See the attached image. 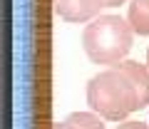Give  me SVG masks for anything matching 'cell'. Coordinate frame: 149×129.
Returning a JSON list of instances; mask_svg holds the SVG:
<instances>
[{"label":"cell","instance_id":"7","mask_svg":"<svg viewBox=\"0 0 149 129\" xmlns=\"http://www.w3.org/2000/svg\"><path fill=\"white\" fill-rule=\"evenodd\" d=\"M117 129H149L144 122H122Z\"/></svg>","mask_w":149,"mask_h":129},{"label":"cell","instance_id":"9","mask_svg":"<svg viewBox=\"0 0 149 129\" xmlns=\"http://www.w3.org/2000/svg\"><path fill=\"white\" fill-rule=\"evenodd\" d=\"M124 0H104V8H117V5H122Z\"/></svg>","mask_w":149,"mask_h":129},{"label":"cell","instance_id":"4","mask_svg":"<svg viewBox=\"0 0 149 129\" xmlns=\"http://www.w3.org/2000/svg\"><path fill=\"white\" fill-rule=\"evenodd\" d=\"M114 67L129 77L134 92H137V109H144L149 104V67L134 62V60H122V62L114 64Z\"/></svg>","mask_w":149,"mask_h":129},{"label":"cell","instance_id":"2","mask_svg":"<svg viewBox=\"0 0 149 129\" xmlns=\"http://www.w3.org/2000/svg\"><path fill=\"white\" fill-rule=\"evenodd\" d=\"M87 104L102 119L119 122L137 109V92L124 72L112 67L87 82Z\"/></svg>","mask_w":149,"mask_h":129},{"label":"cell","instance_id":"8","mask_svg":"<svg viewBox=\"0 0 149 129\" xmlns=\"http://www.w3.org/2000/svg\"><path fill=\"white\" fill-rule=\"evenodd\" d=\"M52 129H77V127H74V124H70L67 119H65V122H55Z\"/></svg>","mask_w":149,"mask_h":129},{"label":"cell","instance_id":"5","mask_svg":"<svg viewBox=\"0 0 149 129\" xmlns=\"http://www.w3.org/2000/svg\"><path fill=\"white\" fill-rule=\"evenodd\" d=\"M127 22L132 32L137 35H149V3L147 0H132L127 10Z\"/></svg>","mask_w":149,"mask_h":129},{"label":"cell","instance_id":"11","mask_svg":"<svg viewBox=\"0 0 149 129\" xmlns=\"http://www.w3.org/2000/svg\"><path fill=\"white\" fill-rule=\"evenodd\" d=\"M147 3H149V0H147Z\"/></svg>","mask_w":149,"mask_h":129},{"label":"cell","instance_id":"3","mask_svg":"<svg viewBox=\"0 0 149 129\" xmlns=\"http://www.w3.org/2000/svg\"><path fill=\"white\" fill-rule=\"evenodd\" d=\"M104 8V0H55V12L67 22H87Z\"/></svg>","mask_w":149,"mask_h":129},{"label":"cell","instance_id":"6","mask_svg":"<svg viewBox=\"0 0 149 129\" xmlns=\"http://www.w3.org/2000/svg\"><path fill=\"white\" fill-rule=\"evenodd\" d=\"M70 124H74L77 129H104V122L100 117H95V112H72L67 117Z\"/></svg>","mask_w":149,"mask_h":129},{"label":"cell","instance_id":"1","mask_svg":"<svg viewBox=\"0 0 149 129\" xmlns=\"http://www.w3.org/2000/svg\"><path fill=\"white\" fill-rule=\"evenodd\" d=\"M85 55L95 64H119L132 50V27L119 15H100L82 32Z\"/></svg>","mask_w":149,"mask_h":129},{"label":"cell","instance_id":"10","mask_svg":"<svg viewBox=\"0 0 149 129\" xmlns=\"http://www.w3.org/2000/svg\"><path fill=\"white\" fill-rule=\"evenodd\" d=\"M147 67H149V47H147Z\"/></svg>","mask_w":149,"mask_h":129}]
</instances>
